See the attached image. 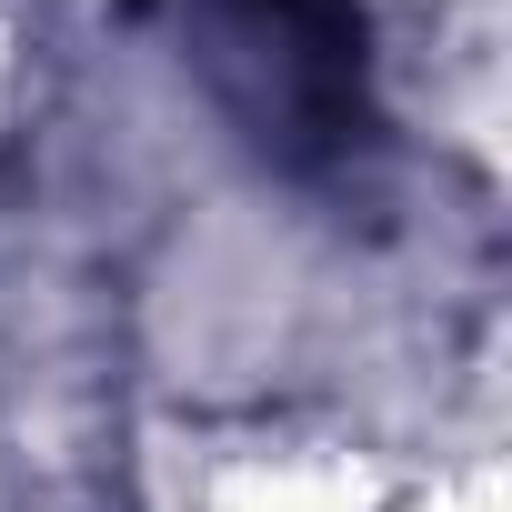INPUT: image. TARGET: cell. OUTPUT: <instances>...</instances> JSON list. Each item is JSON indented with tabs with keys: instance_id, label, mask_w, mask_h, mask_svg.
Instances as JSON below:
<instances>
[{
	"instance_id": "obj_1",
	"label": "cell",
	"mask_w": 512,
	"mask_h": 512,
	"mask_svg": "<svg viewBox=\"0 0 512 512\" xmlns=\"http://www.w3.org/2000/svg\"><path fill=\"white\" fill-rule=\"evenodd\" d=\"M191 51L282 171H332L372 141V21L362 0H191Z\"/></svg>"
}]
</instances>
